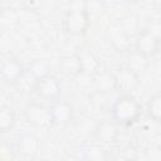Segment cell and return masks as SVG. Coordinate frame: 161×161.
Segmentation results:
<instances>
[{
    "label": "cell",
    "mask_w": 161,
    "mask_h": 161,
    "mask_svg": "<svg viewBox=\"0 0 161 161\" xmlns=\"http://www.w3.org/2000/svg\"><path fill=\"white\" fill-rule=\"evenodd\" d=\"M141 104L132 94H121L111 106V117L118 126H128L141 116Z\"/></svg>",
    "instance_id": "cell-1"
},
{
    "label": "cell",
    "mask_w": 161,
    "mask_h": 161,
    "mask_svg": "<svg viewBox=\"0 0 161 161\" xmlns=\"http://www.w3.org/2000/svg\"><path fill=\"white\" fill-rule=\"evenodd\" d=\"M161 47V28L150 26L141 31L135 43V50L145 55L146 58H152L156 55Z\"/></svg>",
    "instance_id": "cell-2"
},
{
    "label": "cell",
    "mask_w": 161,
    "mask_h": 161,
    "mask_svg": "<svg viewBox=\"0 0 161 161\" xmlns=\"http://www.w3.org/2000/svg\"><path fill=\"white\" fill-rule=\"evenodd\" d=\"M64 30L73 36H82L89 29V14L86 8H73L65 13Z\"/></svg>",
    "instance_id": "cell-3"
},
{
    "label": "cell",
    "mask_w": 161,
    "mask_h": 161,
    "mask_svg": "<svg viewBox=\"0 0 161 161\" xmlns=\"http://www.w3.org/2000/svg\"><path fill=\"white\" fill-rule=\"evenodd\" d=\"M34 93L38 96V98L43 101L49 102H57L62 93V86L57 77L48 74L38 80H35L34 84Z\"/></svg>",
    "instance_id": "cell-4"
},
{
    "label": "cell",
    "mask_w": 161,
    "mask_h": 161,
    "mask_svg": "<svg viewBox=\"0 0 161 161\" xmlns=\"http://www.w3.org/2000/svg\"><path fill=\"white\" fill-rule=\"evenodd\" d=\"M24 117L28 123L36 128H47L54 125L50 107L40 103H30L24 111Z\"/></svg>",
    "instance_id": "cell-5"
},
{
    "label": "cell",
    "mask_w": 161,
    "mask_h": 161,
    "mask_svg": "<svg viewBox=\"0 0 161 161\" xmlns=\"http://www.w3.org/2000/svg\"><path fill=\"white\" fill-rule=\"evenodd\" d=\"M114 80L116 91L121 92L122 94H131V92L135 91L140 84V75L125 67L114 73Z\"/></svg>",
    "instance_id": "cell-6"
},
{
    "label": "cell",
    "mask_w": 161,
    "mask_h": 161,
    "mask_svg": "<svg viewBox=\"0 0 161 161\" xmlns=\"http://www.w3.org/2000/svg\"><path fill=\"white\" fill-rule=\"evenodd\" d=\"M1 78L8 84L16 83L24 74L23 64L14 57H4L1 60Z\"/></svg>",
    "instance_id": "cell-7"
},
{
    "label": "cell",
    "mask_w": 161,
    "mask_h": 161,
    "mask_svg": "<svg viewBox=\"0 0 161 161\" xmlns=\"http://www.w3.org/2000/svg\"><path fill=\"white\" fill-rule=\"evenodd\" d=\"M93 136H94V140L101 143H104V145L114 143L118 138V125L111 119L101 121L96 125L93 130Z\"/></svg>",
    "instance_id": "cell-8"
},
{
    "label": "cell",
    "mask_w": 161,
    "mask_h": 161,
    "mask_svg": "<svg viewBox=\"0 0 161 161\" xmlns=\"http://www.w3.org/2000/svg\"><path fill=\"white\" fill-rule=\"evenodd\" d=\"M59 69L63 74L70 78H75L84 73L83 69V59L78 54H70V55H64L59 60Z\"/></svg>",
    "instance_id": "cell-9"
},
{
    "label": "cell",
    "mask_w": 161,
    "mask_h": 161,
    "mask_svg": "<svg viewBox=\"0 0 161 161\" xmlns=\"http://www.w3.org/2000/svg\"><path fill=\"white\" fill-rule=\"evenodd\" d=\"M40 150L39 140L33 135H23L16 141V151L20 152L21 156L28 158H34Z\"/></svg>",
    "instance_id": "cell-10"
},
{
    "label": "cell",
    "mask_w": 161,
    "mask_h": 161,
    "mask_svg": "<svg viewBox=\"0 0 161 161\" xmlns=\"http://www.w3.org/2000/svg\"><path fill=\"white\" fill-rule=\"evenodd\" d=\"M54 125H67L73 117V107L67 101H57L50 107Z\"/></svg>",
    "instance_id": "cell-11"
},
{
    "label": "cell",
    "mask_w": 161,
    "mask_h": 161,
    "mask_svg": "<svg viewBox=\"0 0 161 161\" xmlns=\"http://www.w3.org/2000/svg\"><path fill=\"white\" fill-rule=\"evenodd\" d=\"M126 67L140 75V73H142V72H145L147 69L148 58H146L145 55H142L137 50H133L127 57V65Z\"/></svg>",
    "instance_id": "cell-12"
},
{
    "label": "cell",
    "mask_w": 161,
    "mask_h": 161,
    "mask_svg": "<svg viewBox=\"0 0 161 161\" xmlns=\"http://www.w3.org/2000/svg\"><path fill=\"white\" fill-rule=\"evenodd\" d=\"M97 91L109 93L112 91H116V80H114V73L109 72H101L94 78Z\"/></svg>",
    "instance_id": "cell-13"
},
{
    "label": "cell",
    "mask_w": 161,
    "mask_h": 161,
    "mask_svg": "<svg viewBox=\"0 0 161 161\" xmlns=\"http://www.w3.org/2000/svg\"><path fill=\"white\" fill-rule=\"evenodd\" d=\"M107 35L113 45L117 48H123L127 44V35L123 30V28L119 24H111L107 29Z\"/></svg>",
    "instance_id": "cell-14"
},
{
    "label": "cell",
    "mask_w": 161,
    "mask_h": 161,
    "mask_svg": "<svg viewBox=\"0 0 161 161\" xmlns=\"http://www.w3.org/2000/svg\"><path fill=\"white\" fill-rule=\"evenodd\" d=\"M15 112L10 106L3 104L0 107V131L8 132L10 131L15 125Z\"/></svg>",
    "instance_id": "cell-15"
},
{
    "label": "cell",
    "mask_w": 161,
    "mask_h": 161,
    "mask_svg": "<svg viewBox=\"0 0 161 161\" xmlns=\"http://www.w3.org/2000/svg\"><path fill=\"white\" fill-rule=\"evenodd\" d=\"M146 111L152 121L161 123V93H156L150 97L147 101Z\"/></svg>",
    "instance_id": "cell-16"
},
{
    "label": "cell",
    "mask_w": 161,
    "mask_h": 161,
    "mask_svg": "<svg viewBox=\"0 0 161 161\" xmlns=\"http://www.w3.org/2000/svg\"><path fill=\"white\" fill-rule=\"evenodd\" d=\"M91 104L97 111H103L108 104V93L96 91L91 96Z\"/></svg>",
    "instance_id": "cell-17"
},
{
    "label": "cell",
    "mask_w": 161,
    "mask_h": 161,
    "mask_svg": "<svg viewBox=\"0 0 161 161\" xmlns=\"http://www.w3.org/2000/svg\"><path fill=\"white\" fill-rule=\"evenodd\" d=\"M84 156L88 161H106L104 150L98 146H88L84 150Z\"/></svg>",
    "instance_id": "cell-18"
},
{
    "label": "cell",
    "mask_w": 161,
    "mask_h": 161,
    "mask_svg": "<svg viewBox=\"0 0 161 161\" xmlns=\"http://www.w3.org/2000/svg\"><path fill=\"white\" fill-rule=\"evenodd\" d=\"M29 69H30L31 74L34 75L35 80H38V79H40V78H43V77H45V75L49 74V73H48V67H47L45 62H43V60H40V59L34 60V62L30 64V68H29Z\"/></svg>",
    "instance_id": "cell-19"
},
{
    "label": "cell",
    "mask_w": 161,
    "mask_h": 161,
    "mask_svg": "<svg viewBox=\"0 0 161 161\" xmlns=\"http://www.w3.org/2000/svg\"><path fill=\"white\" fill-rule=\"evenodd\" d=\"M146 158L147 161H161V146H148L146 150Z\"/></svg>",
    "instance_id": "cell-20"
},
{
    "label": "cell",
    "mask_w": 161,
    "mask_h": 161,
    "mask_svg": "<svg viewBox=\"0 0 161 161\" xmlns=\"http://www.w3.org/2000/svg\"><path fill=\"white\" fill-rule=\"evenodd\" d=\"M0 156H1V161H11L14 158V151L10 148V146H8L6 143H3Z\"/></svg>",
    "instance_id": "cell-21"
},
{
    "label": "cell",
    "mask_w": 161,
    "mask_h": 161,
    "mask_svg": "<svg viewBox=\"0 0 161 161\" xmlns=\"http://www.w3.org/2000/svg\"><path fill=\"white\" fill-rule=\"evenodd\" d=\"M156 73H157V74H158V77L161 78V60L156 64Z\"/></svg>",
    "instance_id": "cell-22"
},
{
    "label": "cell",
    "mask_w": 161,
    "mask_h": 161,
    "mask_svg": "<svg viewBox=\"0 0 161 161\" xmlns=\"http://www.w3.org/2000/svg\"><path fill=\"white\" fill-rule=\"evenodd\" d=\"M64 161H78V160L75 157H73V156H68V157L64 158Z\"/></svg>",
    "instance_id": "cell-23"
},
{
    "label": "cell",
    "mask_w": 161,
    "mask_h": 161,
    "mask_svg": "<svg viewBox=\"0 0 161 161\" xmlns=\"http://www.w3.org/2000/svg\"><path fill=\"white\" fill-rule=\"evenodd\" d=\"M30 161H43V160H35V158H30Z\"/></svg>",
    "instance_id": "cell-24"
},
{
    "label": "cell",
    "mask_w": 161,
    "mask_h": 161,
    "mask_svg": "<svg viewBox=\"0 0 161 161\" xmlns=\"http://www.w3.org/2000/svg\"><path fill=\"white\" fill-rule=\"evenodd\" d=\"M126 161H137V160H135V158H128V160H126Z\"/></svg>",
    "instance_id": "cell-25"
}]
</instances>
